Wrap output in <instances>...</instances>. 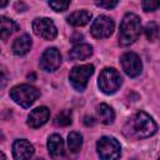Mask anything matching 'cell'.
<instances>
[{"label": "cell", "instance_id": "obj_5", "mask_svg": "<svg viewBox=\"0 0 160 160\" xmlns=\"http://www.w3.org/2000/svg\"><path fill=\"white\" fill-rule=\"evenodd\" d=\"M121 76L118 70L112 68H106L100 72L99 76V88L104 94H114L121 85Z\"/></svg>", "mask_w": 160, "mask_h": 160}, {"label": "cell", "instance_id": "obj_4", "mask_svg": "<svg viewBox=\"0 0 160 160\" xmlns=\"http://www.w3.org/2000/svg\"><path fill=\"white\" fill-rule=\"evenodd\" d=\"M96 150L100 160H118L121 154L120 144L110 136H102L96 142Z\"/></svg>", "mask_w": 160, "mask_h": 160}, {"label": "cell", "instance_id": "obj_1", "mask_svg": "<svg viewBox=\"0 0 160 160\" xmlns=\"http://www.w3.org/2000/svg\"><path fill=\"white\" fill-rule=\"evenodd\" d=\"M141 31V21L135 14H126L120 25L119 32V44L121 46H128L138 40Z\"/></svg>", "mask_w": 160, "mask_h": 160}, {"label": "cell", "instance_id": "obj_22", "mask_svg": "<svg viewBox=\"0 0 160 160\" xmlns=\"http://www.w3.org/2000/svg\"><path fill=\"white\" fill-rule=\"evenodd\" d=\"M49 6L55 11H65L70 6V1H49Z\"/></svg>", "mask_w": 160, "mask_h": 160}, {"label": "cell", "instance_id": "obj_11", "mask_svg": "<svg viewBox=\"0 0 160 160\" xmlns=\"http://www.w3.org/2000/svg\"><path fill=\"white\" fill-rule=\"evenodd\" d=\"M34 155V146L28 140H16L12 145V156L15 160H30Z\"/></svg>", "mask_w": 160, "mask_h": 160}, {"label": "cell", "instance_id": "obj_16", "mask_svg": "<svg viewBox=\"0 0 160 160\" xmlns=\"http://www.w3.org/2000/svg\"><path fill=\"white\" fill-rule=\"evenodd\" d=\"M18 29H19V26L14 20H11L6 16H0V39H2V40L8 39Z\"/></svg>", "mask_w": 160, "mask_h": 160}, {"label": "cell", "instance_id": "obj_15", "mask_svg": "<svg viewBox=\"0 0 160 160\" xmlns=\"http://www.w3.org/2000/svg\"><path fill=\"white\" fill-rule=\"evenodd\" d=\"M91 54H92V48L89 44H78L70 50L69 56L72 61H76V60H85L90 58Z\"/></svg>", "mask_w": 160, "mask_h": 160}, {"label": "cell", "instance_id": "obj_18", "mask_svg": "<svg viewBox=\"0 0 160 160\" xmlns=\"http://www.w3.org/2000/svg\"><path fill=\"white\" fill-rule=\"evenodd\" d=\"M96 112H98V116L100 119V121L102 124H111L115 119V112L114 110L108 105V104H100L98 105L96 108Z\"/></svg>", "mask_w": 160, "mask_h": 160}, {"label": "cell", "instance_id": "obj_6", "mask_svg": "<svg viewBox=\"0 0 160 160\" xmlns=\"http://www.w3.org/2000/svg\"><path fill=\"white\" fill-rule=\"evenodd\" d=\"M94 72V65L91 64H85V65H79L71 69L70 71V82L71 85L78 90V91H84L89 78L92 75Z\"/></svg>", "mask_w": 160, "mask_h": 160}, {"label": "cell", "instance_id": "obj_20", "mask_svg": "<svg viewBox=\"0 0 160 160\" xmlns=\"http://www.w3.org/2000/svg\"><path fill=\"white\" fill-rule=\"evenodd\" d=\"M71 119H72L71 111H70V110H62V111H60V112L56 115V118H55V124H56L58 126H68V125L71 124V121H72Z\"/></svg>", "mask_w": 160, "mask_h": 160}, {"label": "cell", "instance_id": "obj_23", "mask_svg": "<svg viewBox=\"0 0 160 160\" xmlns=\"http://www.w3.org/2000/svg\"><path fill=\"white\" fill-rule=\"evenodd\" d=\"M141 6H142V9L145 11H155L159 8V2L158 1H149V0H146V1L141 2Z\"/></svg>", "mask_w": 160, "mask_h": 160}, {"label": "cell", "instance_id": "obj_26", "mask_svg": "<svg viewBox=\"0 0 160 160\" xmlns=\"http://www.w3.org/2000/svg\"><path fill=\"white\" fill-rule=\"evenodd\" d=\"M84 124H85L86 126H92V125L95 124V119H94L92 116L86 115V116L84 118Z\"/></svg>", "mask_w": 160, "mask_h": 160}, {"label": "cell", "instance_id": "obj_13", "mask_svg": "<svg viewBox=\"0 0 160 160\" xmlns=\"http://www.w3.org/2000/svg\"><path fill=\"white\" fill-rule=\"evenodd\" d=\"M48 150L52 160L64 159V141L60 135L52 134L48 140Z\"/></svg>", "mask_w": 160, "mask_h": 160}, {"label": "cell", "instance_id": "obj_19", "mask_svg": "<svg viewBox=\"0 0 160 160\" xmlns=\"http://www.w3.org/2000/svg\"><path fill=\"white\" fill-rule=\"evenodd\" d=\"M68 145L72 152H78L82 145V136L76 131H71L68 136Z\"/></svg>", "mask_w": 160, "mask_h": 160}, {"label": "cell", "instance_id": "obj_24", "mask_svg": "<svg viewBox=\"0 0 160 160\" xmlns=\"http://www.w3.org/2000/svg\"><path fill=\"white\" fill-rule=\"evenodd\" d=\"M8 80H9V75H8L6 69L4 66H0V89L6 86Z\"/></svg>", "mask_w": 160, "mask_h": 160}, {"label": "cell", "instance_id": "obj_14", "mask_svg": "<svg viewBox=\"0 0 160 160\" xmlns=\"http://www.w3.org/2000/svg\"><path fill=\"white\" fill-rule=\"evenodd\" d=\"M30 48H31V38L28 34H24L14 41L12 52L18 56H22L30 51Z\"/></svg>", "mask_w": 160, "mask_h": 160}, {"label": "cell", "instance_id": "obj_28", "mask_svg": "<svg viewBox=\"0 0 160 160\" xmlns=\"http://www.w3.org/2000/svg\"><path fill=\"white\" fill-rule=\"evenodd\" d=\"M0 160H6V156H5V154L2 151H0Z\"/></svg>", "mask_w": 160, "mask_h": 160}, {"label": "cell", "instance_id": "obj_8", "mask_svg": "<svg viewBox=\"0 0 160 160\" xmlns=\"http://www.w3.org/2000/svg\"><path fill=\"white\" fill-rule=\"evenodd\" d=\"M32 30L34 32L45 39V40H52L58 35V30L55 24L49 18H38L32 21Z\"/></svg>", "mask_w": 160, "mask_h": 160}, {"label": "cell", "instance_id": "obj_9", "mask_svg": "<svg viewBox=\"0 0 160 160\" xmlns=\"http://www.w3.org/2000/svg\"><path fill=\"white\" fill-rule=\"evenodd\" d=\"M120 62H121L122 70L130 78H135V76L140 75V72L142 70L141 60L135 52H125L120 58Z\"/></svg>", "mask_w": 160, "mask_h": 160}, {"label": "cell", "instance_id": "obj_7", "mask_svg": "<svg viewBox=\"0 0 160 160\" xmlns=\"http://www.w3.org/2000/svg\"><path fill=\"white\" fill-rule=\"evenodd\" d=\"M115 25H114L112 19H110L109 16L101 15V16H98L92 21L90 26V32L96 39H105L112 34Z\"/></svg>", "mask_w": 160, "mask_h": 160}, {"label": "cell", "instance_id": "obj_30", "mask_svg": "<svg viewBox=\"0 0 160 160\" xmlns=\"http://www.w3.org/2000/svg\"><path fill=\"white\" fill-rule=\"evenodd\" d=\"M36 160H42V159H36Z\"/></svg>", "mask_w": 160, "mask_h": 160}, {"label": "cell", "instance_id": "obj_27", "mask_svg": "<svg viewBox=\"0 0 160 160\" xmlns=\"http://www.w3.org/2000/svg\"><path fill=\"white\" fill-rule=\"evenodd\" d=\"M8 5V1L6 0H0V8H4Z\"/></svg>", "mask_w": 160, "mask_h": 160}, {"label": "cell", "instance_id": "obj_17", "mask_svg": "<svg viewBox=\"0 0 160 160\" xmlns=\"http://www.w3.org/2000/svg\"><path fill=\"white\" fill-rule=\"evenodd\" d=\"M91 19V12L86 10H79L68 16V22L72 26H84L86 25Z\"/></svg>", "mask_w": 160, "mask_h": 160}, {"label": "cell", "instance_id": "obj_21", "mask_svg": "<svg viewBox=\"0 0 160 160\" xmlns=\"http://www.w3.org/2000/svg\"><path fill=\"white\" fill-rule=\"evenodd\" d=\"M145 35H146V38L150 41H155L158 39V36H159V26H158V24L154 22V21L146 24V26H145Z\"/></svg>", "mask_w": 160, "mask_h": 160}, {"label": "cell", "instance_id": "obj_2", "mask_svg": "<svg viewBox=\"0 0 160 160\" xmlns=\"http://www.w3.org/2000/svg\"><path fill=\"white\" fill-rule=\"evenodd\" d=\"M131 129L138 138H149L156 132L158 125L150 115L144 111H139L131 120Z\"/></svg>", "mask_w": 160, "mask_h": 160}, {"label": "cell", "instance_id": "obj_29", "mask_svg": "<svg viewBox=\"0 0 160 160\" xmlns=\"http://www.w3.org/2000/svg\"><path fill=\"white\" fill-rule=\"evenodd\" d=\"M2 139H4V134L0 131V141H2Z\"/></svg>", "mask_w": 160, "mask_h": 160}, {"label": "cell", "instance_id": "obj_3", "mask_svg": "<svg viewBox=\"0 0 160 160\" xmlns=\"http://www.w3.org/2000/svg\"><path fill=\"white\" fill-rule=\"evenodd\" d=\"M39 95L40 91L28 84L16 85L10 90V98L22 108H29L30 105H32L34 101L39 98Z\"/></svg>", "mask_w": 160, "mask_h": 160}, {"label": "cell", "instance_id": "obj_10", "mask_svg": "<svg viewBox=\"0 0 160 160\" xmlns=\"http://www.w3.org/2000/svg\"><path fill=\"white\" fill-rule=\"evenodd\" d=\"M61 64V55L58 49L49 48L40 58V68L45 71H54Z\"/></svg>", "mask_w": 160, "mask_h": 160}, {"label": "cell", "instance_id": "obj_25", "mask_svg": "<svg viewBox=\"0 0 160 160\" xmlns=\"http://www.w3.org/2000/svg\"><path fill=\"white\" fill-rule=\"evenodd\" d=\"M118 1H96V5L100 8H105V9H112L118 5Z\"/></svg>", "mask_w": 160, "mask_h": 160}, {"label": "cell", "instance_id": "obj_12", "mask_svg": "<svg viewBox=\"0 0 160 160\" xmlns=\"http://www.w3.org/2000/svg\"><path fill=\"white\" fill-rule=\"evenodd\" d=\"M50 118V110L46 106H40L34 109L28 116V125L32 129L42 126Z\"/></svg>", "mask_w": 160, "mask_h": 160}]
</instances>
